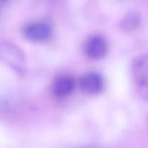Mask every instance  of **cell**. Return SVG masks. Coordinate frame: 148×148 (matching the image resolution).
<instances>
[{"label": "cell", "mask_w": 148, "mask_h": 148, "mask_svg": "<svg viewBox=\"0 0 148 148\" xmlns=\"http://www.w3.org/2000/svg\"><path fill=\"white\" fill-rule=\"evenodd\" d=\"M0 59L18 73H23L25 59L21 51L10 42L0 43Z\"/></svg>", "instance_id": "1"}, {"label": "cell", "mask_w": 148, "mask_h": 148, "mask_svg": "<svg viewBox=\"0 0 148 148\" xmlns=\"http://www.w3.org/2000/svg\"><path fill=\"white\" fill-rule=\"evenodd\" d=\"M148 60L147 55H140L134 59L132 64V75L135 85L142 97L147 96Z\"/></svg>", "instance_id": "2"}, {"label": "cell", "mask_w": 148, "mask_h": 148, "mask_svg": "<svg viewBox=\"0 0 148 148\" xmlns=\"http://www.w3.org/2000/svg\"><path fill=\"white\" fill-rule=\"evenodd\" d=\"M51 33L50 26L41 22L31 23L26 26L24 30V34L26 38L34 42H43L49 40Z\"/></svg>", "instance_id": "3"}, {"label": "cell", "mask_w": 148, "mask_h": 148, "mask_svg": "<svg viewBox=\"0 0 148 148\" xmlns=\"http://www.w3.org/2000/svg\"><path fill=\"white\" fill-rule=\"evenodd\" d=\"M108 43L103 36L96 35L91 36L86 45V53L90 59L100 60L106 55Z\"/></svg>", "instance_id": "4"}, {"label": "cell", "mask_w": 148, "mask_h": 148, "mask_svg": "<svg viewBox=\"0 0 148 148\" xmlns=\"http://www.w3.org/2000/svg\"><path fill=\"white\" fill-rule=\"evenodd\" d=\"M80 88L84 92L89 95L100 93L103 88V79L97 72H89L81 77Z\"/></svg>", "instance_id": "5"}, {"label": "cell", "mask_w": 148, "mask_h": 148, "mask_svg": "<svg viewBox=\"0 0 148 148\" xmlns=\"http://www.w3.org/2000/svg\"><path fill=\"white\" fill-rule=\"evenodd\" d=\"M75 87V79L70 75H62L55 79L53 92L56 96L63 98L70 95Z\"/></svg>", "instance_id": "6"}, {"label": "cell", "mask_w": 148, "mask_h": 148, "mask_svg": "<svg viewBox=\"0 0 148 148\" xmlns=\"http://www.w3.org/2000/svg\"><path fill=\"white\" fill-rule=\"evenodd\" d=\"M140 23L141 18L137 12H130L121 21V27L125 31L131 32L138 28Z\"/></svg>", "instance_id": "7"}, {"label": "cell", "mask_w": 148, "mask_h": 148, "mask_svg": "<svg viewBox=\"0 0 148 148\" xmlns=\"http://www.w3.org/2000/svg\"><path fill=\"white\" fill-rule=\"evenodd\" d=\"M7 1H8V0H0V2H5Z\"/></svg>", "instance_id": "8"}]
</instances>
